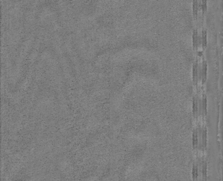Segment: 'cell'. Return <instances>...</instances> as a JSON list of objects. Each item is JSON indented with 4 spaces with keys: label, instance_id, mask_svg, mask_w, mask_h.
Segmentation results:
<instances>
[{
    "label": "cell",
    "instance_id": "obj_2",
    "mask_svg": "<svg viewBox=\"0 0 223 181\" xmlns=\"http://www.w3.org/2000/svg\"><path fill=\"white\" fill-rule=\"evenodd\" d=\"M193 177H197V168L196 167H194L193 169Z\"/></svg>",
    "mask_w": 223,
    "mask_h": 181
},
{
    "label": "cell",
    "instance_id": "obj_1",
    "mask_svg": "<svg viewBox=\"0 0 223 181\" xmlns=\"http://www.w3.org/2000/svg\"><path fill=\"white\" fill-rule=\"evenodd\" d=\"M193 137V145L195 146V145H196L197 142V133H195V132H194Z\"/></svg>",
    "mask_w": 223,
    "mask_h": 181
}]
</instances>
